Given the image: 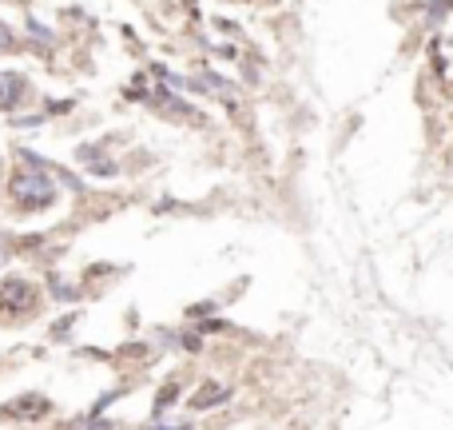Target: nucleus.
I'll use <instances>...</instances> for the list:
<instances>
[{
  "label": "nucleus",
  "mask_w": 453,
  "mask_h": 430,
  "mask_svg": "<svg viewBox=\"0 0 453 430\" xmlns=\"http://www.w3.org/2000/svg\"><path fill=\"white\" fill-rule=\"evenodd\" d=\"M8 196H13L16 208H48L52 199H56V184L48 180L44 168H32V163H20L13 175V184H8Z\"/></svg>",
  "instance_id": "f257e3e1"
},
{
  "label": "nucleus",
  "mask_w": 453,
  "mask_h": 430,
  "mask_svg": "<svg viewBox=\"0 0 453 430\" xmlns=\"http://www.w3.org/2000/svg\"><path fill=\"white\" fill-rule=\"evenodd\" d=\"M0 307L13 311V315H25V311L36 307V287L28 279H4L0 283Z\"/></svg>",
  "instance_id": "f03ea898"
},
{
  "label": "nucleus",
  "mask_w": 453,
  "mask_h": 430,
  "mask_svg": "<svg viewBox=\"0 0 453 430\" xmlns=\"http://www.w3.org/2000/svg\"><path fill=\"white\" fill-rule=\"evenodd\" d=\"M25 96H28L25 76H16V72H0V112H13Z\"/></svg>",
  "instance_id": "7ed1b4c3"
},
{
  "label": "nucleus",
  "mask_w": 453,
  "mask_h": 430,
  "mask_svg": "<svg viewBox=\"0 0 453 430\" xmlns=\"http://www.w3.org/2000/svg\"><path fill=\"white\" fill-rule=\"evenodd\" d=\"M227 398H231V387H223V382H203V387L187 398V406H191V410H211V406L227 403Z\"/></svg>",
  "instance_id": "20e7f679"
},
{
  "label": "nucleus",
  "mask_w": 453,
  "mask_h": 430,
  "mask_svg": "<svg viewBox=\"0 0 453 430\" xmlns=\"http://www.w3.org/2000/svg\"><path fill=\"white\" fill-rule=\"evenodd\" d=\"M155 108L167 112V116H179V120H187V116H191V108H187L183 100H175L172 92H160V96H155Z\"/></svg>",
  "instance_id": "39448f33"
},
{
  "label": "nucleus",
  "mask_w": 453,
  "mask_h": 430,
  "mask_svg": "<svg viewBox=\"0 0 453 430\" xmlns=\"http://www.w3.org/2000/svg\"><path fill=\"white\" fill-rule=\"evenodd\" d=\"M44 410H48L44 398H25V403H16V406H0V415H44Z\"/></svg>",
  "instance_id": "423d86ee"
},
{
  "label": "nucleus",
  "mask_w": 453,
  "mask_h": 430,
  "mask_svg": "<svg viewBox=\"0 0 453 430\" xmlns=\"http://www.w3.org/2000/svg\"><path fill=\"white\" fill-rule=\"evenodd\" d=\"M453 0H438V4H433V8H429V25H438L441 20V13H445V8H449Z\"/></svg>",
  "instance_id": "0eeeda50"
},
{
  "label": "nucleus",
  "mask_w": 453,
  "mask_h": 430,
  "mask_svg": "<svg viewBox=\"0 0 453 430\" xmlns=\"http://www.w3.org/2000/svg\"><path fill=\"white\" fill-rule=\"evenodd\" d=\"M8 255H13V247H8V239H4V235H0V263H4Z\"/></svg>",
  "instance_id": "6e6552de"
},
{
  "label": "nucleus",
  "mask_w": 453,
  "mask_h": 430,
  "mask_svg": "<svg viewBox=\"0 0 453 430\" xmlns=\"http://www.w3.org/2000/svg\"><path fill=\"white\" fill-rule=\"evenodd\" d=\"M175 398V387H167V391H160V406H167Z\"/></svg>",
  "instance_id": "1a4fd4ad"
},
{
  "label": "nucleus",
  "mask_w": 453,
  "mask_h": 430,
  "mask_svg": "<svg viewBox=\"0 0 453 430\" xmlns=\"http://www.w3.org/2000/svg\"><path fill=\"white\" fill-rule=\"evenodd\" d=\"M4 44H8V28L0 25V48H4Z\"/></svg>",
  "instance_id": "9d476101"
},
{
  "label": "nucleus",
  "mask_w": 453,
  "mask_h": 430,
  "mask_svg": "<svg viewBox=\"0 0 453 430\" xmlns=\"http://www.w3.org/2000/svg\"><path fill=\"white\" fill-rule=\"evenodd\" d=\"M92 430H111V426H108V422H99V426H92Z\"/></svg>",
  "instance_id": "9b49d317"
},
{
  "label": "nucleus",
  "mask_w": 453,
  "mask_h": 430,
  "mask_svg": "<svg viewBox=\"0 0 453 430\" xmlns=\"http://www.w3.org/2000/svg\"><path fill=\"white\" fill-rule=\"evenodd\" d=\"M0 184H4V172H0Z\"/></svg>",
  "instance_id": "f8f14e48"
}]
</instances>
